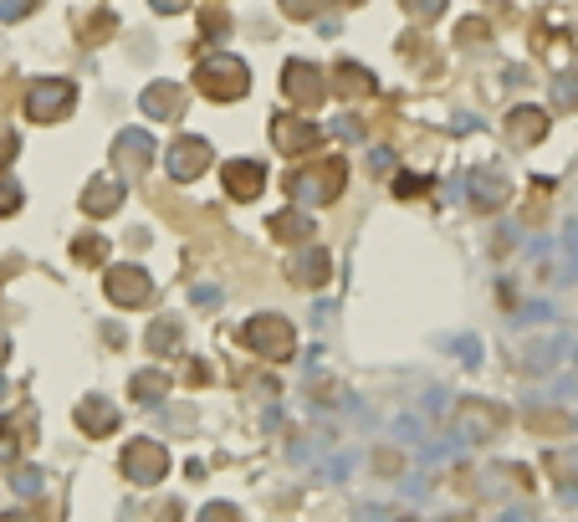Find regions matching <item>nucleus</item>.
<instances>
[{"instance_id":"obj_9","label":"nucleus","mask_w":578,"mask_h":522,"mask_svg":"<svg viewBox=\"0 0 578 522\" xmlns=\"http://www.w3.org/2000/svg\"><path fill=\"white\" fill-rule=\"evenodd\" d=\"M272 144H277V154H313L323 144V128L302 113H277L272 118Z\"/></svg>"},{"instance_id":"obj_18","label":"nucleus","mask_w":578,"mask_h":522,"mask_svg":"<svg viewBox=\"0 0 578 522\" xmlns=\"http://www.w3.org/2000/svg\"><path fill=\"white\" fill-rule=\"evenodd\" d=\"M266 231H272L277 241H287V246H302V241H313L318 236V226H313V215H307V210H277L272 215V221H266Z\"/></svg>"},{"instance_id":"obj_34","label":"nucleus","mask_w":578,"mask_h":522,"mask_svg":"<svg viewBox=\"0 0 578 522\" xmlns=\"http://www.w3.org/2000/svg\"><path fill=\"white\" fill-rule=\"evenodd\" d=\"M41 6V0H0V21H21Z\"/></svg>"},{"instance_id":"obj_16","label":"nucleus","mask_w":578,"mask_h":522,"mask_svg":"<svg viewBox=\"0 0 578 522\" xmlns=\"http://www.w3.org/2000/svg\"><path fill=\"white\" fill-rule=\"evenodd\" d=\"M328 82H333V93H338L343 103H359V98H374V87H379V82H374V72H369L364 62H338Z\"/></svg>"},{"instance_id":"obj_12","label":"nucleus","mask_w":578,"mask_h":522,"mask_svg":"<svg viewBox=\"0 0 578 522\" xmlns=\"http://www.w3.org/2000/svg\"><path fill=\"white\" fill-rule=\"evenodd\" d=\"M72 420H77V430L87 435V441H103V435L118 430V405L103 400V395H87V400H77Z\"/></svg>"},{"instance_id":"obj_36","label":"nucleus","mask_w":578,"mask_h":522,"mask_svg":"<svg viewBox=\"0 0 578 522\" xmlns=\"http://www.w3.org/2000/svg\"><path fill=\"white\" fill-rule=\"evenodd\" d=\"M16 154H21V139L11 134V128H0V169H11Z\"/></svg>"},{"instance_id":"obj_2","label":"nucleus","mask_w":578,"mask_h":522,"mask_svg":"<svg viewBox=\"0 0 578 522\" xmlns=\"http://www.w3.org/2000/svg\"><path fill=\"white\" fill-rule=\"evenodd\" d=\"M195 87L205 98H215V103H236V98L251 93V72H246L241 57H205L195 67Z\"/></svg>"},{"instance_id":"obj_41","label":"nucleus","mask_w":578,"mask_h":522,"mask_svg":"<svg viewBox=\"0 0 578 522\" xmlns=\"http://www.w3.org/2000/svg\"><path fill=\"white\" fill-rule=\"evenodd\" d=\"M0 359H6V333H0Z\"/></svg>"},{"instance_id":"obj_7","label":"nucleus","mask_w":578,"mask_h":522,"mask_svg":"<svg viewBox=\"0 0 578 522\" xmlns=\"http://www.w3.org/2000/svg\"><path fill=\"white\" fill-rule=\"evenodd\" d=\"M103 292L118 308H144V302H154V277L144 267H133V261H123V267H108Z\"/></svg>"},{"instance_id":"obj_11","label":"nucleus","mask_w":578,"mask_h":522,"mask_svg":"<svg viewBox=\"0 0 578 522\" xmlns=\"http://www.w3.org/2000/svg\"><path fill=\"white\" fill-rule=\"evenodd\" d=\"M287 277H292L297 287H323V282L333 277V256H328L318 241H302V246L287 256Z\"/></svg>"},{"instance_id":"obj_21","label":"nucleus","mask_w":578,"mask_h":522,"mask_svg":"<svg viewBox=\"0 0 578 522\" xmlns=\"http://www.w3.org/2000/svg\"><path fill=\"white\" fill-rule=\"evenodd\" d=\"M128 395L139 400V405H159L169 395V374L164 369H139V374L128 379Z\"/></svg>"},{"instance_id":"obj_22","label":"nucleus","mask_w":578,"mask_h":522,"mask_svg":"<svg viewBox=\"0 0 578 522\" xmlns=\"http://www.w3.org/2000/svg\"><path fill=\"white\" fill-rule=\"evenodd\" d=\"M144 343H149V354H154V359H169L174 348H180V323H174V318H154Z\"/></svg>"},{"instance_id":"obj_19","label":"nucleus","mask_w":578,"mask_h":522,"mask_svg":"<svg viewBox=\"0 0 578 522\" xmlns=\"http://www.w3.org/2000/svg\"><path fill=\"white\" fill-rule=\"evenodd\" d=\"M139 103H144V113L159 118V123H169V118H180V113H185V93H180L174 82H149Z\"/></svg>"},{"instance_id":"obj_32","label":"nucleus","mask_w":578,"mask_h":522,"mask_svg":"<svg viewBox=\"0 0 578 522\" xmlns=\"http://www.w3.org/2000/svg\"><path fill=\"white\" fill-rule=\"evenodd\" d=\"M11 487H16L21 497H36V492H41V471H36V466H31V471L21 466V471L11 476Z\"/></svg>"},{"instance_id":"obj_33","label":"nucleus","mask_w":578,"mask_h":522,"mask_svg":"<svg viewBox=\"0 0 578 522\" xmlns=\"http://www.w3.org/2000/svg\"><path fill=\"white\" fill-rule=\"evenodd\" d=\"M200 26H205L200 36H210V41H220V36H226V31H231V21H226V11H205V16H200Z\"/></svg>"},{"instance_id":"obj_30","label":"nucleus","mask_w":578,"mask_h":522,"mask_svg":"<svg viewBox=\"0 0 578 522\" xmlns=\"http://www.w3.org/2000/svg\"><path fill=\"white\" fill-rule=\"evenodd\" d=\"M282 6V16H292V21H313L318 11H323V0H277Z\"/></svg>"},{"instance_id":"obj_6","label":"nucleus","mask_w":578,"mask_h":522,"mask_svg":"<svg viewBox=\"0 0 578 522\" xmlns=\"http://www.w3.org/2000/svg\"><path fill=\"white\" fill-rule=\"evenodd\" d=\"M282 93H287L297 108H323V98L333 93V82L323 77V67H313V62L292 57V62L282 67Z\"/></svg>"},{"instance_id":"obj_20","label":"nucleus","mask_w":578,"mask_h":522,"mask_svg":"<svg viewBox=\"0 0 578 522\" xmlns=\"http://www.w3.org/2000/svg\"><path fill=\"white\" fill-rule=\"evenodd\" d=\"M507 180H502V174H492V169H476L471 174V205L476 210H497V205H507Z\"/></svg>"},{"instance_id":"obj_28","label":"nucleus","mask_w":578,"mask_h":522,"mask_svg":"<svg viewBox=\"0 0 578 522\" xmlns=\"http://www.w3.org/2000/svg\"><path fill=\"white\" fill-rule=\"evenodd\" d=\"M527 425L538 430V435H563V430H568V415H563V410H538V415H527Z\"/></svg>"},{"instance_id":"obj_15","label":"nucleus","mask_w":578,"mask_h":522,"mask_svg":"<svg viewBox=\"0 0 578 522\" xmlns=\"http://www.w3.org/2000/svg\"><path fill=\"white\" fill-rule=\"evenodd\" d=\"M266 190V164L261 159H231L226 164V195L231 200H256Z\"/></svg>"},{"instance_id":"obj_27","label":"nucleus","mask_w":578,"mask_h":522,"mask_svg":"<svg viewBox=\"0 0 578 522\" xmlns=\"http://www.w3.org/2000/svg\"><path fill=\"white\" fill-rule=\"evenodd\" d=\"M548 471L558 476V487H563V482H578V451H553V456H548Z\"/></svg>"},{"instance_id":"obj_40","label":"nucleus","mask_w":578,"mask_h":522,"mask_svg":"<svg viewBox=\"0 0 578 522\" xmlns=\"http://www.w3.org/2000/svg\"><path fill=\"white\" fill-rule=\"evenodd\" d=\"M338 6H364V0H338Z\"/></svg>"},{"instance_id":"obj_37","label":"nucleus","mask_w":578,"mask_h":522,"mask_svg":"<svg viewBox=\"0 0 578 522\" xmlns=\"http://www.w3.org/2000/svg\"><path fill=\"white\" fill-rule=\"evenodd\" d=\"M149 6L159 11V16H180V11H190L195 0H149Z\"/></svg>"},{"instance_id":"obj_1","label":"nucleus","mask_w":578,"mask_h":522,"mask_svg":"<svg viewBox=\"0 0 578 522\" xmlns=\"http://www.w3.org/2000/svg\"><path fill=\"white\" fill-rule=\"evenodd\" d=\"M343 185H348V159L343 154H323V159L287 174V190H292L297 205H328V200L343 195Z\"/></svg>"},{"instance_id":"obj_29","label":"nucleus","mask_w":578,"mask_h":522,"mask_svg":"<svg viewBox=\"0 0 578 522\" xmlns=\"http://www.w3.org/2000/svg\"><path fill=\"white\" fill-rule=\"evenodd\" d=\"M425 190H430L425 174H394V195H399V200H415V195H425Z\"/></svg>"},{"instance_id":"obj_10","label":"nucleus","mask_w":578,"mask_h":522,"mask_svg":"<svg viewBox=\"0 0 578 522\" xmlns=\"http://www.w3.org/2000/svg\"><path fill=\"white\" fill-rule=\"evenodd\" d=\"M456 425H461L466 441H497V430L507 425V410L492 405V400H461Z\"/></svg>"},{"instance_id":"obj_42","label":"nucleus","mask_w":578,"mask_h":522,"mask_svg":"<svg viewBox=\"0 0 578 522\" xmlns=\"http://www.w3.org/2000/svg\"><path fill=\"white\" fill-rule=\"evenodd\" d=\"M0 400H6V379H0Z\"/></svg>"},{"instance_id":"obj_38","label":"nucleus","mask_w":578,"mask_h":522,"mask_svg":"<svg viewBox=\"0 0 578 522\" xmlns=\"http://www.w3.org/2000/svg\"><path fill=\"white\" fill-rule=\"evenodd\" d=\"M461 41H486V21H466V26H461Z\"/></svg>"},{"instance_id":"obj_3","label":"nucleus","mask_w":578,"mask_h":522,"mask_svg":"<svg viewBox=\"0 0 578 522\" xmlns=\"http://www.w3.org/2000/svg\"><path fill=\"white\" fill-rule=\"evenodd\" d=\"M241 343L251 348V354L277 359V364L297 354V333H292V323L277 318V313H256V318H246V323H241Z\"/></svg>"},{"instance_id":"obj_17","label":"nucleus","mask_w":578,"mask_h":522,"mask_svg":"<svg viewBox=\"0 0 578 522\" xmlns=\"http://www.w3.org/2000/svg\"><path fill=\"white\" fill-rule=\"evenodd\" d=\"M507 139H512V144H543V139H548V113L532 108V103L512 108V113H507Z\"/></svg>"},{"instance_id":"obj_5","label":"nucleus","mask_w":578,"mask_h":522,"mask_svg":"<svg viewBox=\"0 0 578 522\" xmlns=\"http://www.w3.org/2000/svg\"><path fill=\"white\" fill-rule=\"evenodd\" d=\"M118 471H123V482H133V487H154V482H164V471H169V451H164V441H154V435H144V441H128L123 456H118Z\"/></svg>"},{"instance_id":"obj_13","label":"nucleus","mask_w":578,"mask_h":522,"mask_svg":"<svg viewBox=\"0 0 578 522\" xmlns=\"http://www.w3.org/2000/svg\"><path fill=\"white\" fill-rule=\"evenodd\" d=\"M77 205H82V215L103 221V215H113L123 205V180H118V174H98V180H87V190H82Z\"/></svg>"},{"instance_id":"obj_14","label":"nucleus","mask_w":578,"mask_h":522,"mask_svg":"<svg viewBox=\"0 0 578 522\" xmlns=\"http://www.w3.org/2000/svg\"><path fill=\"white\" fill-rule=\"evenodd\" d=\"M113 159H118V169H128V174L149 169V159H154V134H144V128H123V134L113 139Z\"/></svg>"},{"instance_id":"obj_8","label":"nucleus","mask_w":578,"mask_h":522,"mask_svg":"<svg viewBox=\"0 0 578 522\" xmlns=\"http://www.w3.org/2000/svg\"><path fill=\"white\" fill-rule=\"evenodd\" d=\"M164 169H169V180H180V185L200 180V174L210 169V144L195 139V134H180V139L164 149Z\"/></svg>"},{"instance_id":"obj_24","label":"nucleus","mask_w":578,"mask_h":522,"mask_svg":"<svg viewBox=\"0 0 578 522\" xmlns=\"http://www.w3.org/2000/svg\"><path fill=\"white\" fill-rule=\"evenodd\" d=\"M113 26H118V21H113V11H93V16L82 21V41H87V47H98V41H108V36H113Z\"/></svg>"},{"instance_id":"obj_26","label":"nucleus","mask_w":578,"mask_h":522,"mask_svg":"<svg viewBox=\"0 0 578 522\" xmlns=\"http://www.w3.org/2000/svg\"><path fill=\"white\" fill-rule=\"evenodd\" d=\"M553 103H558L563 113L578 108V77H573V72H558V77H553Z\"/></svg>"},{"instance_id":"obj_4","label":"nucleus","mask_w":578,"mask_h":522,"mask_svg":"<svg viewBox=\"0 0 578 522\" xmlns=\"http://www.w3.org/2000/svg\"><path fill=\"white\" fill-rule=\"evenodd\" d=\"M77 108V87L67 77H36L26 87V118L31 123H57Z\"/></svg>"},{"instance_id":"obj_23","label":"nucleus","mask_w":578,"mask_h":522,"mask_svg":"<svg viewBox=\"0 0 578 522\" xmlns=\"http://www.w3.org/2000/svg\"><path fill=\"white\" fill-rule=\"evenodd\" d=\"M103 251H108V241H103V236H93V231H82V236L72 241V261H82V267L103 261Z\"/></svg>"},{"instance_id":"obj_25","label":"nucleus","mask_w":578,"mask_h":522,"mask_svg":"<svg viewBox=\"0 0 578 522\" xmlns=\"http://www.w3.org/2000/svg\"><path fill=\"white\" fill-rule=\"evenodd\" d=\"M16 456H21V430L16 420H0V466H16Z\"/></svg>"},{"instance_id":"obj_31","label":"nucleus","mask_w":578,"mask_h":522,"mask_svg":"<svg viewBox=\"0 0 578 522\" xmlns=\"http://www.w3.org/2000/svg\"><path fill=\"white\" fill-rule=\"evenodd\" d=\"M399 6H405V16H415V21H435L446 11V0H399Z\"/></svg>"},{"instance_id":"obj_35","label":"nucleus","mask_w":578,"mask_h":522,"mask_svg":"<svg viewBox=\"0 0 578 522\" xmlns=\"http://www.w3.org/2000/svg\"><path fill=\"white\" fill-rule=\"evenodd\" d=\"M16 210H21V185L0 180V215H16Z\"/></svg>"},{"instance_id":"obj_39","label":"nucleus","mask_w":578,"mask_h":522,"mask_svg":"<svg viewBox=\"0 0 578 522\" xmlns=\"http://www.w3.org/2000/svg\"><path fill=\"white\" fill-rule=\"evenodd\" d=\"M185 379H190V384H205V379H210V369H205V364H190V369H185Z\"/></svg>"}]
</instances>
